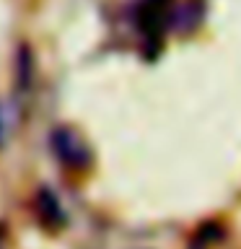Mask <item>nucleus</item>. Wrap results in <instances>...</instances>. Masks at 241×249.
I'll return each mask as SVG.
<instances>
[{
    "instance_id": "f257e3e1",
    "label": "nucleus",
    "mask_w": 241,
    "mask_h": 249,
    "mask_svg": "<svg viewBox=\"0 0 241 249\" xmlns=\"http://www.w3.org/2000/svg\"><path fill=\"white\" fill-rule=\"evenodd\" d=\"M50 148L65 169H73V171H81L91 163V148L88 143L83 140L81 132H75L73 127H54L50 132Z\"/></svg>"
},
{
    "instance_id": "f03ea898",
    "label": "nucleus",
    "mask_w": 241,
    "mask_h": 249,
    "mask_svg": "<svg viewBox=\"0 0 241 249\" xmlns=\"http://www.w3.org/2000/svg\"><path fill=\"white\" fill-rule=\"evenodd\" d=\"M171 0H140L135 11L138 29L145 36L155 39L166 26H171Z\"/></svg>"
},
{
    "instance_id": "7ed1b4c3",
    "label": "nucleus",
    "mask_w": 241,
    "mask_h": 249,
    "mask_svg": "<svg viewBox=\"0 0 241 249\" xmlns=\"http://www.w3.org/2000/svg\"><path fill=\"white\" fill-rule=\"evenodd\" d=\"M34 208H36L39 221H42L47 229H60V226L65 223V213H62V205H60L57 195H54L52 190H47V187H42V190L36 192Z\"/></svg>"
},
{
    "instance_id": "20e7f679",
    "label": "nucleus",
    "mask_w": 241,
    "mask_h": 249,
    "mask_svg": "<svg viewBox=\"0 0 241 249\" xmlns=\"http://www.w3.org/2000/svg\"><path fill=\"white\" fill-rule=\"evenodd\" d=\"M221 236H223V229H221V226H218V223H205V226L197 231L194 241H192L194 247H189V249H205V247H210V244H215Z\"/></svg>"
},
{
    "instance_id": "39448f33",
    "label": "nucleus",
    "mask_w": 241,
    "mask_h": 249,
    "mask_svg": "<svg viewBox=\"0 0 241 249\" xmlns=\"http://www.w3.org/2000/svg\"><path fill=\"white\" fill-rule=\"evenodd\" d=\"M31 81V54H29V47H21L18 52V83L26 89Z\"/></svg>"
},
{
    "instance_id": "423d86ee",
    "label": "nucleus",
    "mask_w": 241,
    "mask_h": 249,
    "mask_svg": "<svg viewBox=\"0 0 241 249\" xmlns=\"http://www.w3.org/2000/svg\"><path fill=\"white\" fill-rule=\"evenodd\" d=\"M3 132H5V117L0 112V140H3Z\"/></svg>"
},
{
    "instance_id": "0eeeda50",
    "label": "nucleus",
    "mask_w": 241,
    "mask_h": 249,
    "mask_svg": "<svg viewBox=\"0 0 241 249\" xmlns=\"http://www.w3.org/2000/svg\"><path fill=\"white\" fill-rule=\"evenodd\" d=\"M3 233H5V231H3V226H0V244H3Z\"/></svg>"
}]
</instances>
